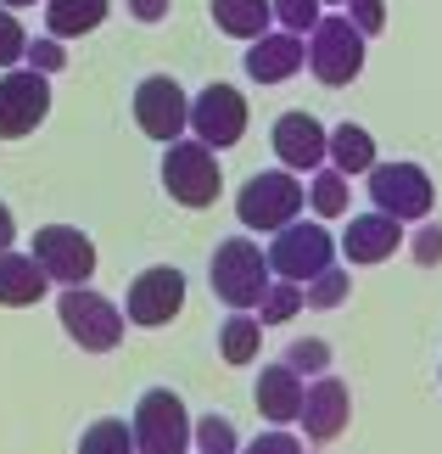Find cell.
Instances as JSON below:
<instances>
[{
    "label": "cell",
    "mask_w": 442,
    "mask_h": 454,
    "mask_svg": "<svg viewBox=\"0 0 442 454\" xmlns=\"http://www.w3.org/2000/svg\"><path fill=\"white\" fill-rule=\"evenodd\" d=\"M303 207H308V185L291 168H263L236 191V219L246 231H263V236H275L291 219H303Z\"/></svg>",
    "instance_id": "1"
},
{
    "label": "cell",
    "mask_w": 442,
    "mask_h": 454,
    "mask_svg": "<svg viewBox=\"0 0 442 454\" xmlns=\"http://www.w3.org/2000/svg\"><path fill=\"white\" fill-rule=\"evenodd\" d=\"M207 281H213V298L229 309H258V298L269 292L275 270H269V253L246 236H229L213 247V264H207Z\"/></svg>",
    "instance_id": "2"
},
{
    "label": "cell",
    "mask_w": 442,
    "mask_h": 454,
    "mask_svg": "<svg viewBox=\"0 0 442 454\" xmlns=\"http://www.w3.org/2000/svg\"><path fill=\"white\" fill-rule=\"evenodd\" d=\"M163 191L180 207H213L219 191H224V168H219V152L202 146L197 135H180V141H168L163 152Z\"/></svg>",
    "instance_id": "3"
},
{
    "label": "cell",
    "mask_w": 442,
    "mask_h": 454,
    "mask_svg": "<svg viewBox=\"0 0 442 454\" xmlns=\"http://www.w3.org/2000/svg\"><path fill=\"white\" fill-rule=\"evenodd\" d=\"M308 74L325 84V90H342L364 74V34L353 28L347 12H325L308 34Z\"/></svg>",
    "instance_id": "4"
},
{
    "label": "cell",
    "mask_w": 442,
    "mask_h": 454,
    "mask_svg": "<svg viewBox=\"0 0 442 454\" xmlns=\"http://www.w3.org/2000/svg\"><path fill=\"white\" fill-rule=\"evenodd\" d=\"M57 314H62V331L84 348V354H112L123 342V325H129L123 309L112 298H101V292H90V286H62Z\"/></svg>",
    "instance_id": "5"
},
{
    "label": "cell",
    "mask_w": 442,
    "mask_h": 454,
    "mask_svg": "<svg viewBox=\"0 0 442 454\" xmlns=\"http://www.w3.org/2000/svg\"><path fill=\"white\" fill-rule=\"evenodd\" d=\"M129 427H135V454H185L190 449V432H197V421L185 415V404H180V393H174V387L140 393Z\"/></svg>",
    "instance_id": "6"
},
{
    "label": "cell",
    "mask_w": 442,
    "mask_h": 454,
    "mask_svg": "<svg viewBox=\"0 0 442 454\" xmlns=\"http://www.w3.org/2000/svg\"><path fill=\"white\" fill-rule=\"evenodd\" d=\"M336 264V236L325 231V224H308V219H291L286 231H275L269 241V270L275 281H297L308 286L320 270Z\"/></svg>",
    "instance_id": "7"
},
{
    "label": "cell",
    "mask_w": 442,
    "mask_h": 454,
    "mask_svg": "<svg viewBox=\"0 0 442 454\" xmlns=\"http://www.w3.org/2000/svg\"><path fill=\"white\" fill-rule=\"evenodd\" d=\"M364 180H369V202H376L381 214L403 219V224H420L437 202V185L420 163H376Z\"/></svg>",
    "instance_id": "8"
},
{
    "label": "cell",
    "mask_w": 442,
    "mask_h": 454,
    "mask_svg": "<svg viewBox=\"0 0 442 454\" xmlns=\"http://www.w3.org/2000/svg\"><path fill=\"white\" fill-rule=\"evenodd\" d=\"M50 113V74L34 67H6L0 74V141H23Z\"/></svg>",
    "instance_id": "9"
},
{
    "label": "cell",
    "mask_w": 442,
    "mask_h": 454,
    "mask_svg": "<svg viewBox=\"0 0 442 454\" xmlns=\"http://www.w3.org/2000/svg\"><path fill=\"white\" fill-rule=\"evenodd\" d=\"M28 253L40 258V270L57 286H90V275H96V241L74 231V224H40Z\"/></svg>",
    "instance_id": "10"
},
{
    "label": "cell",
    "mask_w": 442,
    "mask_h": 454,
    "mask_svg": "<svg viewBox=\"0 0 442 454\" xmlns=\"http://www.w3.org/2000/svg\"><path fill=\"white\" fill-rule=\"evenodd\" d=\"M135 124L140 135H151V141H180V135L190 129V96L180 90V79L168 74H151L135 84Z\"/></svg>",
    "instance_id": "11"
},
{
    "label": "cell",
    "mask_w": 442,
    "mask_h": 454,
    "mask_svg": "<svg viewBox=\"0 0 442 454\" xmlns=\"http://www.w3.org/2000/svg\"><path fill=\"white\" fill-rule=\"evenodd\" d=\"M185 309V275L174 270V264H151V270H140L129 292H123V320L129 325H168L174 314Z\"/></svg>",
    "instance_id": "12"
},
{
    "label": "cell",
    "mask_w": 442,
    "mask_h": 454,
    "mask_svg": "<svg viewBox=\"0 0 442 454\" xmlns=\"http://www.w3.org/2000/svg\"><path fill=\"white\" fill-rule=\"evenodd\" d=\"M190 135L213 152H229L246 135V96L236 84H207L190 96Z\"/></svg>",
    "instance_id": "13"
},
{
    "label": "cell",
    "mask_w": 442,
    "mask_h": 454,
    "mask_svg": "<svg viewBox=\"0 0 442 454\" xmlns=\"http://www.w3.org/2000/svg\"><path fill=\"white\" fill-rule=\"evenodd\" d=\"M269 141H275L280 168H291V174H314L330 163V129L314 113H280Z\"/></svg>",
    "instance_id": "14"
},
{
    "label": "cell",
    "mask_w": 442,
    "mask_h": 454,
    "mask_svg": "<svg viewBox=\"0 0 442 454\" xmlns=\"http://www.w3.org/2000/svg\"><path fill=\"white\" fill-rule=\"evenodd\" d=\"M347 415H353V393L342 376H314L308 381V398H303V415H297V427H303L308 443H330L347 432Z\"/></svg>",
    "instance_id": "15"
},
{
    "label": "cell",
    "mask_w": 442,
    "mask_h": 454,
    "mask_svg": "<svg viewBox=\"0 0 442 454\" xmlns=\"http://www.w3.org/2000/svg\"><path fill=\"white\" fill-rule=\"evenodd\" d=\"M303 62H308V40L291 28H269L263 40L246 45V79L258 84H286Z\"/></svg>",
    "instance_id": "16"
},
{
    "label": "cell",
    "mask_w": 442,
    "mask_h": 454,
    "mask_svg": "<svg viewBox=\"0 0 442 454\" xmlns=\"http://www.w3.org/2000/svg\"><path fill=\"white\" fill-rule=\"evenodd\" d=\"M398 241H403V219L392 214H359V219H347V231H342V258L347 264H381V258H392L398 253Z\"/></svg>",
    "instance_id": "17"
},
{
    "label": "cell",
    "mask_w": 442,
    "mask_h": 454,
    "mask_svg": "<svg viewBox=\"0 0 442 454\" xmlns=\"http://www.w3.org/2000/svg\"><path fill=\"white\" fill-rule=\"evenodd\" d=\"M252 398H258V415H263V421H269V427H291L297 415H303L308 381L297 376L286 359H280V364H263V376H258Z\"/></svg>",
    "instance_id": "18"
},
{
    "label": "cell",
    "mask_w": 442,
    "mask_h": 454,
    "mask_svg": "<svg viewBox=\"0 0 442 454\" xmlns=\"http://www.w3.org/2000/svg\"><path fill=\"white\" fill-rule=\"evenodd\" d=\"M50 292V275L40 270L34 253H0V309H28Z\"/></svg>",
    "instance_id": "19"
},
{
    "label": "cell",
    "mask_w": 442,
    "mask_h": 454,
    "mask_svg": "<svg viewBox=\"0 0 442 454\" xmlns=\"http://www.w3.org/2000/svg\"><path fill=\"white\" fill-rule=\"evenodd\" d=\"M213 23L219 34H229V40H263L275 23V0H213Z\"/></svg>",
    "instance_id": "20"
},
{
    "label": "cell",
    "mask_w": 442,
    "mask_h": 454,
    "mask_svg": "<svg viewBox=\"0 0 442 454\" xmlns=\"http://www.w3.org/2000/svg\"><path fill=\"white\" fill-rule=\"evenodd\" d=\"M107 23V0H45V34L57 40H79Z\"/></svg>",
    "instance_id": "21"
},
{
    "label": "cell",
    "mask_w": 442,
    "mask_h": 454,
    "mask_svg": "<svg viewBox=\"0 0 442 454\" xmlns=\"http://www.w3.org/2000/svg\"><path fill=\"white\" fill-rule=\"evenodd\" d=\"M381 157H376V135H369L364 124H336L330 129V168H342L347 180L353 174H369Z\"/></svg>",
    "instance_id": "22"
},
{
    "label": "cell",
    "mask_w": 442,
    "mask_h": 454,
    "mask_svg": "<svg viewBox=\"0 0 442 454\" xmlns=\"http://www.w3.org/2000/svg\"><path fill=\"white\" fill-rule=\"evenodd\" d=\"M258 348H263V320H258L252 309H236L219 325V354H224V364H252Z\"/></svg>",
    "instance_id": "23"
},
{
    "label": "cell",
    "mask_w": 442,
    "mask_h": 454,
    "mask_svg": "<svg viewBox=\"0 0 442 454\" xmlns=\"http://www.w3.org/2000/svg\"><path fill=\"white\" fill-rule=\"evenodd\" d=\"M308 207L320 219H336V214H347V174L342 168H314L308 174Z\"/></svg>",
    "instance_id": "24"
},
{
    "label": "cell",
    "mask_w": 442,
    "mask_h": 454,
    "mask_svg": "<svg viewBox=\"0 0 442 454\" xmlns=\"http://www.w3.org/2000/svg\"><path fill=\"white\" fill-rule=\"evenodd\" d=\"M79 454H135V427L118 421V415H101V421L84 427Z\"/></svg>",
    "instance_id": "25"
},
{
    "label": "cell",
    "mask_w": 442,
    "mask_h": 454,
    "mask_svg": "<svg viewBox=\"0 0 442 454\" xmlns=\"http://www.w3.org/2000/svg\"><path fill=\"white\" fill-rule=\"evenodd\" d=\"M303 309H308V292L297 286V281H269V292L258 298L252 314H258L263 325H286V320H297Z\"/></svg>",
    "instance_id": "26"
},
{
    "label": "cell",
    "mask_w": 442,
    "mask_h": 454,
    "mask_svg": "<svg viewBox=\"0 0 442 454\" xmlns=\"http://www.w3.org/2000/svg\"><path fill=\"white\" fill-rule=\"evenodd\" d=\"M190 443H197V454H241V438L224 415H202L197 432H190Z\"/></svg>",
    "instance_id": "27"
},
{
    "label": "cell",
    "mask_w": 442,
    "mask_h": 454,
    "mask_svg": "<svg viewBox=\"0 0 442 454\" xmlns=\"http://www.w3.org/2000/svg\"><path fill=\"white\" fill-rule=\"evenodd\" d=\"M286 364L297 376H325L330 371V342H320V337H297L291 348H286Z\"/></svg>",
    "instance_id": "28"
},
{
    "label": "cell",
    "mask_w": 442,
    "mask_h": 454,
    "mask_svg": "<svg viewBox=\"0 0 442 454\" xmlns=\"http://www.w3.org/2000/svg\"><path fill=\"white\" fill-rule=\"evenodd\" d=\"M325 17V0H275V23L280 28H291V34H314V23Z\"/></svg>",
    "instance_id": "29"
},
{
    "label": "cell",
    "mask_w": 442,
    "mask_h": 454,
    "mask_svg": "<svg viewBox=\"0 0 442 454\" xmlns=\"http://www.w3.org/2000/svg\"><path fill=\"white\" fill-rule=\"evenodd\" d=\"M303 292H308V309H336V303H347V270L330 264V270L314 275Z\"/></svg>",
    "instance_id": "30"
},
{
    "label": "cell",
    "mask_w": 442,
    "mask_h": 454,
    "mask_svg": "<svg viewBox=\"0 0 442 454\" xmlns=\"http://www.w3.org/2000/svg\"><path fill=\"white\" fill-rule=\"evenodd\" d=\"M409 258H415L420 270H437V264H442V224L420 219V231L409 236Z\"/></svg>",
    "instance_id": "31"
},
{
    "label": "cell",
    "mask_w": 442,
    "mask_h": 454,
    "mask_svg": "<svg viewBox=\"0 0 442 454\" xmlns=\"http://www.w3.org/2000/svg\"><path fill=\"white\" fill-rule=\"evenodd\" d=\"M23 62L34 67V74H62V67H67V51H62V40H57V34H45V40H28Z\"/></svg>",
    "instance_id": "32"
},
{
    "label": "cell",
    "mask_w": 442,
    "mask_h": 454,
    "mask_svg": "<svg viewBox=\"0 0 442 454\" xmlns=\"http://www.w3.org/2000/svg\"><path fill=\"white\" fill-rule=\"evenodd\" d=\"M23 51H28V34H23V23L0 6V67H17L23 62Z\"/></svg>",
    "instance_id": "33"
},
{
    "label": "cell",
    "mask_w": 442,
    "mask_h": 454,
    "mask_svg": "<svg viewBox=\"0 0 442 454\" xmlns=\"http://www.w3.org/2000/svg\"><path fill=\"white\" fill-rule=\"evenodd\" d=\"M342 12L353 17V28H359L364 40H369V34H381V28H386V0H347Z\"/></svg>",
    "instance_id": "34"
},
{
    "label": "cell",
    "mask_w": 442,
    "mask_h": 454,
    "mask_svg": "<svg viewBox=\"0 0 442 454\" xmlns=\"http://www.w3.org/2000/svg\"><path fill=\"white\" fill-rule=\"evenodd\" d=\"M241 454H303V438H291L286 427H269V432H263V438L241 443Z\"/></svg>",
    "instance_id": "35"
},
{
    "label": "cell",
    "mask_w": 442,
    "mask_h": 454,
    "mask_svg": "<svg viewBox=\"0 0 442 454\" xmlns=\"http://www.w3.org/2000/svg\"><path fill=\"white\" fill-rule=\"evenodd\" d=\"M123 6H129L135 23H163L168 17V0H123Z\"/></svg>",
    "instance_id": "36"
},
{
    "label": "cell",
    "mask_w": 442,
    "mask_h": 454,
    "mask_svg": "<svg viewBox=\"0 0 442 454\" xmlns=\"http://www.w3.org/2000/svg\"><path fill=\"white\" fill-rule=\"evenodd\" d=\"M12 241H17V219H12V207H6V202H0V253H6V247H12Z\"/></svg>",
    "instance_id": "37"
},
{
    "label": "cell",
    "mask_w": 442,
    "mask_h": 454,
    "mask_svg": "<svg viewBox=\"0 0 442 454\" xmlns=\"http://www.w3.org/2000/svg\"><path fill=\"white\" fill-rule=\"evenodd\" d=\"M6 12H23V6H45V0H0Z\"/></svg>",
    "instance_id": "38"
},
{
    "label": "cell",
    "mask_w": 442,
    "mask_h": 454,
    "mask_svg": "<svg viewBox=\"0 0 442 454\" xmlns=\"http://www.w3.org/2000/svg\"><path fill=\"white\" fill-rule=\"evenodd\" d=\"M325 6H347V0H325Z\"/></svg>",
    "instance_id": "39"
}]
</instances>
